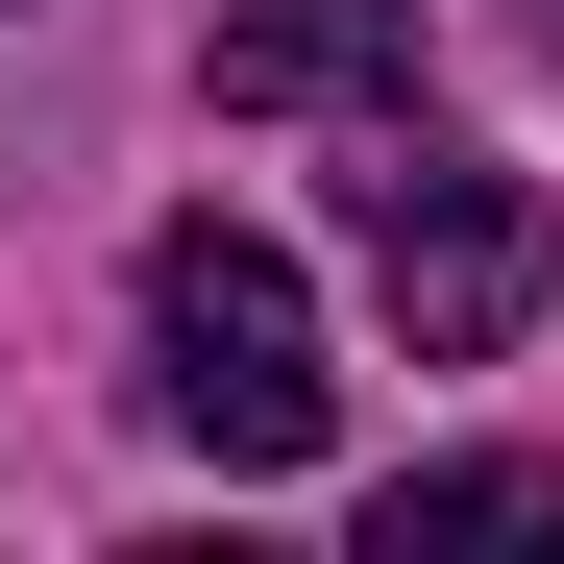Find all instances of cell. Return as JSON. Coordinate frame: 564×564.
Segmentation results:
<instances>
[{"label": "cell", "mask_w": 564, "mask_h": 564, "mask_svg": "<svg viewBox=\"0 0 564 564\" xmlns=\"http://www.w3.org/2000/svg\"><path fill=\"white\" fill-rule=\"evenodd\" d=\"M393 99H417L393 0H246L221 25V123H393Z\"/></svg>", "instance_id": "cell-3"}, {"label": "cell", "mask_w": 564, "mask_h": 564, "mask_svg": "<svg viewBox=\"0 0 564 564\" xmlns=\"http://www.w3.org/2000/svg\"><path fill=\"white\" fill-rule=\"evenodd\" d=\"M466 540H564V466L516 442V466H393L368 491V564H466Z\"/></svg>", "instance_id": "cell-4"}, {"label": "cell", "mask_w": 564, "mask_h": 564, "mask_svg": "<svg viewBox=\"0 0 564 564\" xmlns=\"http://www.w3.org/2000/svg\"><path fill=\"white\" fill-rule=\"evenodd\" d=\"M540 50H564V0H540Z\"/></svg>", "instance_id": "cell-5"}, {"label": "cell", "mask_w": 564, "mask_h": 564, "mask_svg": "<svg viewBox=\"0 0 564 564\" xmlns=\"http://www.w3.org/2000/svg\"><path fill=\"white\" fill-rule=\"evenodd\" d=\"M344 246H368V295H393V344H417V368H491V344L540 319V270H564V246H540V197H516L442 99H393V123L344 148Z\"/></svg>", "instance_id": "cell-2"}, {"label": "cell", "mask_w": 564, "mask_h": 564, "mask_svg": "<svg viewBox=\"0 0 564 564\" xmlns=\"http://www.w3.org/2000/svg\"><path fill=\"white\" fill-rule=\"evenodd\" d=\"M148 393H172V442L221 491L319 466V295H295L270 221H148Z\"/></svg>", "instance_id": "cell-1"}]
</instances>
